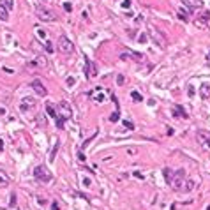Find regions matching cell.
Returning <instances> with one entry per match:
<instances>
[{"mask_svg":"<svg viewBox=\"0 0 210 210\" xmlns=\"http://www.w3.org/2000/svg\"><path fill=\"white\" fill-rule=\"evenodd\" d=\"M136 152H138L136 148H127V154H136Z\"/></svg>","mask_w":210,"mask_h":210,"instance_id":"37","label":"cell"},{"mask_svg":"<svg viewBox=\"0 0 210 210\" xmlns=\"http://www.w3.org/2000/svg\"><path fill=\"white\" fill-rule=\"evenodd\" d=\"M184 177H185V171H184V170H177V171H173L171 180H170L171 189H175V191H180L182 185H184Z\"/></svg>","mask_w":210,"mask_h":210,"instance_id":"5","label":"cell"},{"mask_svg":"<svg viewBox=\"0 0 210 210\" xmlns=\"http://www.w3.org/2000/svg\"><path fill=\"white\" fill-rule=\"evenodd\" d=\"M57 49L62 55H71L72 51H74V44L71 43V39L67 35H60L58 41H57Z\"/></svg>","mask_w":210,"mask_h":210,"instance_id":"2","label":"cell"},{"mask_svg":"<svg viewBox=\"0 0 210 210\" xmlns=\"http://www.w3.org/2000/svg\"><path fill=\"white\" fill-rule=\"evenodd\" d=\"M37 34H39V37H46V32H44V30H43V32H41V30H39Z\"/></svg>","mask_w":210,"mask_h":210,"instance_id":"39","label":"cell"},{"mask_svg":"<svg viewBox=\"0 0 210 210\" xmlns=\"http://www.w3.org/2000/svg\"><path fill=\"white\" fill-rule=\"evenodd\" d=\"M51 210H58V205H57V203H53V205H51Z\"/></svg>","mask_w":210,"mask_h":210,"instance_id":"40","label":"cell"},{"mask_svg":"<svg viewBox=\"0 0 210 210\" xmlns=\"http://www.w3.org/2000/svg\"><path fill=\"white\" fill-rule=\"evenodd\" d=\"M182 4L189 9V11H196V9L203 7V0H182Z\"/></svg>","mask_w":210,"mask_h":210,"instance_id":"8","label":"cell"},{"mask_svg":"<svg viewBox=\"0 0 210 210\" xmlns=\"http://www.w3.org/2000/svg\"><path fill=\"white\" fill-rule=\"evenodd\" d=\"M35 14H37V18L41 21H44V23H51V21L57 19V14L51 11V9H46V7H37Z\"/></svg>","mask_w":210,"mask_h":210,"instance_id":"4","label":"cell"},{"mask_svg":"<svg viewBox=\"0 0 210 210\" xmlns=\"http://www.w3.org/2000/svg\"><path fill=\"white\" fill-rule=\"evenodd\" d=\"M4 115H5V108L0 106V117H4Z\"/></svg>","mask_w":210,"mask_h":210,"instance_id":"36","label":"cell"},{"mask_svg":"<svg viewBox=\"0 0 210 210\" xmlns=\"http://www.w3.org/2000/svg\"><path fill=\"white\" fill-rule=\"evenodd\" d=\"M124 81H125V78H124L122 74H118V76H117V83H118V85H124Z\"/></svg>","mask_w":210,"mask_h":210,"instance_id":"29","label":"cell"},{"mask_svg":"<svg viewBox=\"0 0 210 210\" xmlns=\"http://www.w3.org/2000/svg\"><path fill=\"white\" fill-rule=\"evenodd\" d=\"M58 106H60V110H62V111L58 113L60 117H64L66 120H67V118H71V106H69V104H67L66 101H60Z\"/></svg>","mask_w":210,"mask_h":210,"instance_id":"10","label":"cell"},{"mask_svg":"<svg viewBox=\"0 0 210 210\" xmlns=\"http://www.w3.org/2000/svg\"><path fill=\"white\" fill-rule=\"evenodd\" d=\"M44 48H46V51H48V53H51V51H53V46H51V43H49V41H46Z\"/></svg>","mask_w":210,"mask_h":210,"instance_id":"27","label":"cell"},{"mask_svg":"<svg viewBox=\"0 0 210 210\" xmlns=\"http://www.w3.org/2000/svg\"><path fill=\"white\" fill-rule=\"evenodd\" d=\"M175 115H177V117H184V118H187V113H185V110L182 108V106H175Z\"/></svg>","mask_w":210,"mask_h":210,"instance_id":"20","label":"cell"},{"mask_svg":"<svg viewBox=\"0 0 210 210\" xmlns=\"http://www.w3.org/2000/svg\"><path fill=\"white\" fill-rule=\"evenodd\" d=\"M74 81H76L74 78H67V85H69V87H71V85H74Z\"/></svg>","mask_w":210,"mask_h":210,"instance_id":"34","label":"cell"},{"mask_svg":"<svg viewBox=\"0 0 210 210\" xmlns=\"http://www.w3.org/2000/svg\"><path fill=\"white\" fill-rule=\"evenodd\" d=\"M122 7H124V9H129V7H131V0H124V2H122Z\"/></svg>","mask_w":210,"mask_h":210,"instance_id":"28","label":"cell"},{"mask_svg":"<svg viewBox=\"0 0 210 210\" xmlns=\"http://www.w3.org/2000/svg\"><path fill=\"white\" fill-rule=\"evenodd\" d=\"M207 62H210V53H208V55H207Z\"/></svg>","mask_w":210,"mask_h":210,"instance_id":"42","label":"cell"},{"mask_svg":"<svg viewBox=\"0 0 210 210\" xmlns=\"http://www.w3.org/2000/svg\"><path fill=\"white\" fill-rule=\"evenodd\" d=\"M124 127L127 129V131H134V124L131 120H124Z\"/></svg>","mask_w":210,"mask_h":210,"instance_id":"25","label":"cell"},{"mask_svg":"<svg viewBox=\"0 0 210 210\" xmlns=\"http://www.w3.org/2000/svg\"><path fill=\"white\" fill-rule=\"evenodd\" d=\"M64 9H66L67 13H71V11H72V5H71L69 2H66V4H64Z\"/></svg>","mask_w":210,"mask_h":210,"instance_id":"30","label":"cell"},{"mask_svg":"<svg viewBox=\"0 0 210 210\" xmlns=\"http://www.w3.org/2000/svg\"><path fill=\"white\" fill-rule=\"evenodd\" d=\"M14 205H16V194L13 193L11 194V207H14Z\"/></svg>","mask_w":210,"mask_h":210,"instance_id":"31","label":"cell"},{"mask_svg":"<svg viewBox=\"0 0 210 210\" xmlns=\"http://www.w3.org/2000/svg\"><path fill=\"white\" fill-rule=\"evenodd\" d=\"M7 185H9V177L5 171L0 170V187H7Z\"/></svg>","mask_w":210,"mask_h":210,"instance_id":"13","label":"cell"},{"mask_svg":"<svg viewBox=\"0 0 210 210\" xmlns=\"http://www.w3.org/2000/svg\"><path fill=\"white\" fill-rule=\"evenodd\" d=\"M30 87H32V90L37 94V96H41V97H44L48 94V88L43 85V81H41V80H34L32 83H30Z\"/></svg>","mask_w":210,"mask_h":210,"instance_id":"6","label":"cell"},{"mask_svg":"<svg viewBox=\"0 0 210 210\" xmlns=\"http://www.w3.org/2000/svg\"><path fill=\"white\" fill-rule=\"evenodd\" d=\"M118 118H120V111H118V108L117 110H115L113 113H111V117H110V120L115 124V122H118Z\"/></svg>","mask_w":210,"mask_h":210,"instance_id":"23","label":"cell"},{"mask_svg":"<svg viewBox=\"0 0 210 210\" xmlns=\"http://www.w3.org/2000/svg\"><path fill=\"white\" fill-rule=\"evenodd\" d=\"M163 173H164V178H166V182L170 184V180H171V175H173V171L170 170V168H164V170H163Z\"/></svg>","mask_w":210,"mask_h":210,"instance_id":"22","label":"cell"},{"mask_svg":"<svg viewBox=\"0 0 210 210\" xmlns=\"http://www.w3.org/2000/svg\"><path fill=\"white\" fill-rule=\"evenodd\" d=\"M2 148H4V141L0 140V152H2Z\"/></svg>","mask_w":210,"mask_h":210,"instance_id":"41","label":"cell"},{"mask_svg":"<svg viewBox=\"0 0 210 210\" xmlns=\"http://www.w3.org/2000/svg\"><path fill=\"white\" fill-rule=\"evenodd\" d=\"M37 125H39V127H44V125H46V118L43 117V115H39V117H37Z\"/></svg>","mask_w":210,"mask_h":210,"instance_id":"26","label":"cell"},{"mask_svg":"<svg viewBox=\"0 0 210 210\" xmlns=\"http://www.w3.org/2000/svg\"><path fill=\"white\" fill-rule=\"evenodd\" d=\"M148 35H150V39H152V41H154V43L159 46L161 49H166V46H168V39H166V35L161 32L159 28L150 27V28H148Z\"/></svg>","mask_w":210,"mask_h":210,"instance_id":"1","label":"cell"},{"mask_svg":"<svg viewBox=\"0 0 210 210\" xmlns=\"http://www.w3.org/2000/svg\"><path fill=\"white\" fill-rule=\"evenodd\" d=\"M145 41H146V35L141 34V35H140V43H145Z\"/></svg>","mask_w":210,"mask_h":210,"instance_id":"35","label":"cell"},{"mask_svg":"<svg viewBox=\"0 0 210 210\" xmlns=\"http://www.w3.org/2000/svg\"><path fill=\"white\" fill-rule=\"evenodd\" d=\"M207 210H210V207H208V208H207Z\"/></svg>","mask_w":210,"mask_h":210,"instance_id":"43","label":"cell"},{"mask_svg":"<svg viewBox=\"0 0 210 210\" xmlns=\"http://www.w3.org/2000/svg\"><path fill=\"white\" fill-rule=\"evenodd\" d=\"M131 97H132L136 102H140V101L143 99V97H141V94H140V92H136V90H134V92H131Z\"/></svg>","mask_w":210,"mask_h":210,"instance_id":"24","label":"cell"},{"mask_svg":"<svg viewBox=\"0 0 210 210\" xmlns=\"http://www.w3.org/2000/svg\"><path fill=\"white\" fill-rule=\"evenodd\" d=\"M34 177H35V180L43 182V184H48V182H51V178H53L51 171L48 170L46 166H43V164H39V166L35 168V170H34Z\"/></svg>","mask_w":210,"mask_h":210,"instance_id":"3","label":"cell"},{"mask_svg":"<svg viewBox=\"0 0 210 210\" xmlns=\"http://www.w3.org/2000/svg\"><path fill=\"white\" fill-rule=\"evenodd\" d=\"M78 157H80V161H85V155H83V152H80Z\"/></svg>","mask_w":210,"mask_h":210,"instance_id":"38","label":"cell"},{"mask_svg":"<svg viewBox=\"0 0 210 210\" xmlns=\"http://www.w3.org/2000/svg\"><path fill=\"white\" fill-rule=\"evenodd\" d=\"M85 64H87V78H96L97 76V67L92 60L85 58Z\"/></svg>","mask_w":210,"mask_h":210,"instance_id":"9","label":"cell"},{"mask_svg":"<svg viewBox=\"0 0 210 210\" xmlns=\"http://www.w3.org/2000/svg\"><path fill=\"white\" fill-rule=\"evenodd\" d=\"M178 18H180V19H184V21L187 19V16H185V13H184V11H180V13H178Z\"/></svg>","mask_w":210,"mask_h":210,"instance_id":"32","label":"cell"},{"mask_svg":"<svg viewBox=\"0 0 210 210\" xmlns=\"http://www.w3.org/2000/svg\"><path fill=\"white\" fill-rule=\"evenodd\" d=\"M194 187H196V182H194V180H187V182H185V185H182V189H180V191L189 193V191H193Z\"/></svg>","mask_w":210,"mask_h":210,"instance_id":"14","label":"cell"},{"mask_svg":"<svg viewBox=\"0 0 210 210\" xmlns=\"http://www.w3.org/2000/svg\"><path fill=\"white\" fill-rule=\"evenodd\" d=\"M187 92H189V96L193 97V96H194V87H193V85H189V90H187Z\"/></svg>","mask_w":210,"mask_h":210,"instance_id":"33","label":"cell"},{"mask_svg":"<svg viewBox=\"0 0 210 210\" xmlns=\"http://www.w3.org/2000/svg\"><path fill=\"white\" fill-rule=\"evenodd\" d=\"M35 104V101L32 97H23V102H21V111H27V108H32Z\"/></svg>","mask_w":210,"mask_h":210,"instance_id":"12","label":"cell"},{"mask_svg":"<svg viewBox=\"0 0 210 210\" xmlns=\"http://www.w3.org/2000/svg\"><path fill=\"white\" fill-rule=\"evenodd\" d=\"M208 19H210V11H205V13L201 14V18H199L198 21H196V25H205Z\"/></svg>","mask_w":210,"mask_h":210,"instance_id":"16","label":"cell"},{"mask_svg":"<svg viewBox=\"0 0 210 210\" xmlns=\"http://www.w3.org/2000/svg\"><path fill=\"white\" fill-rule=\"evenodd\" d=\"M199 97L201 99H210V85L203 83V85L199 87Z\"/></svg>","mask_w":210,"mask_h":210,"instance_id":"11","label":"cell"},{"mask_svg":"<svg viewBox=\"0 0 210 210\" xmlns=\"http://www.w3.org/2000/svg\"><path fill=\"white\" fill-rule=\"evenodd\" d=\"M58 148H60V141L57 140V143H55V146H53V150H51V154H49V163H53V161H55V155H57Z\"/></svg>","mask_w":210,"mask_h":210,"instance_id":"19","label":"cell"},{"mask_svg":"<svg viewBox=\"0 0 210 210\" xmlns=\"http://www.w3.org/2000/svg\"><path fill=\"white\" fill-rule=\"evenodd\" d=\"M0 4H2L5 9H7V11H11V9L14 7V0H2V2H0Z\"/></svg>","mask_w":210,"mask_h":210,"instance_id":"21","label":"cell"},{"mask_svg":"<svg viewBox=\"0 0 210 210\" xmlns=\"http://www.w3.org/2000/svg\"><path fill=\"white\" fill-rule=\"evenodd\" d=\"M125 55H129L132 60H136V62H143V55H140V53H134V51H131V49H127V53Z\"/></svg>","mask_w":210,"mask_h":210,"instance_id":"18","label":"cell"},{"mask_svg":"<svg viewBox=\"0 0 210 210\" xmlns=\"http://www.w3.org/2000/svg\"><path fill=\"white\" fill-rule=\"evenodd\" d=\"M196 136H198V141L201 143L203 146L210 148V132H208V131H203V129H199Z\"/></svg>","mask_w":210,"mask_h":210,"instance_id":"7","label":"cell"},{"mask_svg":"<svg viewBox=\"0 0 210 210\" xmlns=\"http://www.w3.org/2000/svg\"><path fill=\"white\" fill-rule=\"evenodd\" d=\"M0 19H2V21H7V19H9V11L2 4H0Z\"/></svg>","mask_w":210,"mask_h":210,"instance_id":"17","label":"cell"},{"mask_svg":"<svg viewBox=\"0 0 210 210\" xmlns=\"http://www.w3.org/2000/svg\"><path fill=\"white\" fill-rule=\"evenodd\" d=\"M46 113L49 115V117H55L57 118V110H55V106H53V104H51V102H46Z\"/></svg>","mask_w":210,"mask_h":210,"instance_id":"15","label":"cell"}]
</instances>
